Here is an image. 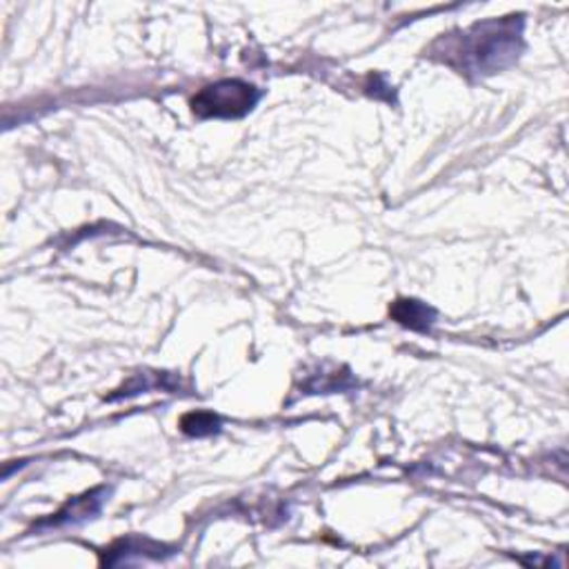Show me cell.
<instances>
[{
    "label": "cell",
    "instance_id": "obj_2",
    "mask_svg": "<svg viewBox=\"0 0 569 569\" xmlns=\"http://www.w3.org/2000/svg\"><path fill=\"white\" fill-rule=\"evenodd\" d=\"M256 101V87L243 80H220L197 93L192 110L201 118H239L245 116Z\"/></svg>",
    "mask_w": 569,
    "mask_h": 569
},
{
    "label": "cell",
    "instance_id": "obj_1",
    "mask_svg": "<svg viewBox=\"0 0 569 569\" xmlns=\"http://www.w3.org/2000/svg\"><path fill=\"white\" fill-rule=\"evenodd\" d=\"M520 52V21L505 18L477 25L463 34L460 42L447 47V59H458V67L471 74H494L507 67Z\"/></svg>",
    "mask_w": 569,
    "mask_h": 569
},
{
    "label": "cell",
    "instance_id": "obj_3",
    "mask_svg": "<svg viewBox=\"0 0 569 569\" xmlns=\"http://www.w3.org/2000/svg\"><path fill=\"white\" fill-rule=\"evenodd\" d=\"M392 318H396L401 325L409 327V329H416V331H427L430 329V325L434 323V312L427 307L425 303L420 301H412V299H405V301H396L390 309Z\"/></svg>",
    "mask_w": 569,
    "mask_h": 569
},
{
    "label": "cell",
    "instance_id": "obj_4",
    "mask_svg": "<svg viewBox=\"0 0 569 569\" xmlns=\"http://www.w3.org/2000/svg\"><path fill=\"white\" fill-rule=\"evenodd\" d=\"M180 427H182V432L189 434V437H210V434L218 432L220 420H218V416H214L210 412H192L180 420Z\"/></svg>",
    "mask_w": 569,
    "mask_h": 569
}]
</instances>
